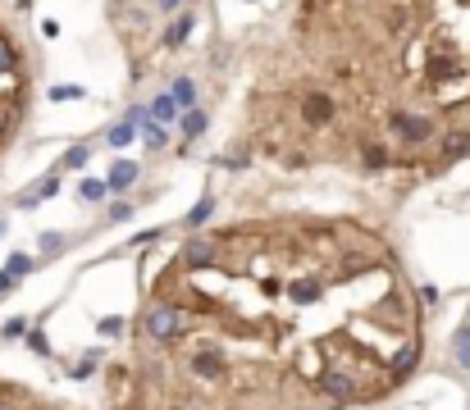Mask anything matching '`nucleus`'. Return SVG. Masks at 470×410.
<instances>
[{
    "label": "nucleus",
    "mask_w": 470,
    "mask_h": 410,
    "mask_svg": "<svg viewBox=\"0 0 470 410\" xmlns=\"http://www.w3.org/2000/svg\"><path fill=\"white\" fill-rule=\"evenodd\" d=\"M392 132H397L402 142H429V137H434V119H429V114L397 110V114H392Z\"/></svg>",
    "instance_id": "1"
},
{
    "label": "nucleus",
    "mask_w": 470,
    "mask_h": 410,
    "mask_svg": "<svg viewBox=\"0 0 470 410\" xmlns=\"http://www.w3.org/2000/svg\"><path fill=\"white\" fill-rule=\"evenodd\" d=\"M219 260V247L210 237H192L187 247H183V256H178V265L183 269H206V265H215Z\"/></svg>",
    "instance_id": "2"
},
{
    "label": "nucleus",
    "mask_w": 470,
    "mask_h": 410,
    "mask_svg": "<svg viewBox=\"0 0 470 410\" xmlns=\"http://www.w3.org/2000/svg\"><path fill=\"white\" fill-rule=\"evenodd\" d=\"M287 301H292V306H315V301L324 297V287H320V278H292L287 282Z\"/></svg>",
    "instance_id": "3"
},
{
    "label": "nucleus",
    "mask_w": 470,
    "mask_h": 410,
    "mask_svg": "<svg viewBox=\"0 0 470 410\" xmlns=\"http://www.w3.org/2000/svg\"><path fill=\"white\" fill-rule=\"evenodd\" d=\"M302 114H306V123H324V119H329V114H333V101H329V96H306V105H302Z\"/></svg>",
    "instance_id": "4"
},
{
    "label": "nucleus",
    "mask_w": 470,
    "mask_h": 410,
    "mask_svg": "<svg viewBox=\"0 0 470 410\" xmlns=\"http://www.w3.org/2000/svg\"><path fill=\"white\" fill-rule=\"evenodd\" d=\"M132 182H137V164H132V160H119V164L110 169V182H105V187L123 192V187H132Z\"/></svg>",
    "instance_id": "5"
},
{
    "label": "nucleus",
    "mask_w": 470,
    "mask_h": 410,
    "mask_svg": "<svg viewBox=\"0 0 470 410\" xmlns=\"http://www.w3.org/2000/svg\"><path fill=\"white\" fill-rule=\"evenodd\" d=\"M192 23H197V18H187V14L169 23V32H165V46H169V51H178V46H183L187 37H192Z\"/></svg>",
    "instance_id": "6"
},
{
    "label": "nucleus",
    "mask_w": 470,
    "mask_h": 410,
    "mask_svg": "<svg viewBox=\"0 0 470 410\" xmlns=\"http://www.w3.org/2000/svg\"><path fill=\"white\" fill-rule=\"evenodd\" d=\"M174 105L178 110H192V105H197V82H192V77H174Z\"/></svg>",
    "instance_id": "7"
},
{
    "label": "nucleus",
    "mask_w": 470,
    "mask_h": 410,
    "mask_svg": "<svg viewBox=\"0 0 470 410\" xmlns=\"http://www.w3.org/2000/svg\"><path fill=\"white\" fill-rule=\"evenodd\" d=\"M60 192V178H42L32 192H23V205H37V201H46V197H55Z\"/></svg>",
    "instance_id": "8"
},
{
    "label": "nucleus",
    "mask_w": 470,
    "mask_h": 410,
    "mask_svg": "<svg viewBox=\"0 0 470 410\" xmlns=\"http://www.w3.org/2000/svg\"><path fill=\"white\" fill-rule=\"evenodd\" d=\"M178 114V105H174V96H156V105H151V119L160 123V128H165L169 119H174Z\"/></svg>",
    "instance_id": "9"
},
{
    "label": "nucleus",
    "mask_w": 470,
    "mask_h": 410,
    "mask_svg": "<svg viewBox=\"0 0 470 410\" xmlns=\"http://www.w3.org/2000/svg\"><path fill=\"white\" fill-rule=\"evenodd\" d=\"M210 210H215V201H210V197H201L197 205H192V214H187V228H201V223L210 219Z\"/></svg>",
    "instance_id": "10"
},
{
    "label": "nucleus",
    "mask_w": 470,
    "mask_h": 410,
    "mask_svg": "<svg viewBox=\"0 0 470 410\" xmlns=\"http://www.w3.org/2000/svg\"><path fill=\"white\" fill-rule=\"evenodd\" d=\"M201 132H206V114H201V110H187V114H183V137H201Z\"/></svg>",
    "instance_id": "11"
},
{
    "label": "nucleus",
    "mask_w": 470,
    "mask_h": 410,
    "mask_svg": "<svg viewBox=\"0 0 470 410\" xmlns=\"http://www.w3.org/2000/svg\"><path fill=\"white\" fill-rule=\"evenodd\" d=\"M142 137H147V146H156V151L165 146V128H160L156 119H147V123H142Z\"/></svg>",
    "instance_id": "12"
},
{
    "label": "nucleus",
    "mask_w": 470,
    "mask_h": 410,
    "mask_svg": "<svg viewBox=\"0 0 470 410\" xmlns=\"http://www.w3.org/2000/svg\"><path fill=\"white\" fill-rule=\"evenodd\" d=\"M105 192H110V187H105L101 178H87V182H82V187H78V197H82V201H101Z\"/></svg>",
    "instance_id": "13"
},
{
    "label": "nucleus",
    "mask_w": 470,
    "mask_h": 410,
    "mask_svg": "<svg viewBox=\"0 0 470 410\" xmlns=\"http://www.w3.org/2000/svg\"><path fill=\"white\" fill-rule=\"evenodd\" d=\"M132 137H137V128H132V123H128V119H123V123H119V128H114V132H110V146H119V151H123V146H128V142H132Z\"/></svg>",
    "instance_id": "14"
},
{
    "label": "nucleus",
    "mask_w": 470,
    "mask_h": 410,
    "mask_svg": "<svg viewBox=\"0 0 470 410\" xmlns=\"http://www.w3.org/2000/svg\"><path fill=\"white\" fill-rule=\"evenodd\" d=\"M87 155H92L87 146H73V151L64 155V164H60V169H82V164H87Z\"/></svg>",
    "instance_id": "15"
},
{
    "label": "nucleus",
    "mask_w": 470,
    "mask_h": 410,
    "mask_svg": "<svg viewBox=\"0 0 470 410\" xmlns=\"http://www.w3.org/2000/svg\"><path fill=\"white\" fill-rule=\"evenodd\" d=\"M466 146H470V132H452V137H447V146H443V155H462Z\"/></svg>",
    "instance_id": "16"
},
{
    "label": "nucleus",
    "mask_w": 470,
    "mask_h": 410,
    "mask_svg": "<svg viewBox=\"0 0 470 410\" xmlns=\"http://www.w3.org/2000/svg\"><path fill=\"white\" fill-rule=\"evenodd\" d=\"M27 269H32V260H27V256H9V265H5L9 278H18V273H27Z\"/></svg>",
    "instance_id": "17"
},
{
    "label": "nucleus",
    "mask_w": 470,
    "mask_h": 410,
    "mask_svg": "<svg viewBox=\"0 0 470 410\" xmlns=\"http://www.w3.org/2000/svg\"><path fill=\"white\" fill-rule=\"evenodd\" d=\"M128 214H132V201H114L110 205V223H123Z\"/></svg>",
    "instance_id": "18"
},
{
    "label": "nucleus",
    "mask_w": 470,
    "mask_h": 410,
    "mask_svg": "<svg viewBox=\"0 0 470 410\" xmlns=\"http://www.w3.org/2000/svg\"><path fill=\"white\" fill-rule=\"evenodd\" d=\"M366 164H370V169H383V164H388V155H383L379 146H366Z\"/></svg>",
    "instance_id": "19"
},
{
    "label": "nucleus",
    "mask_w": 470,
    "mask_h": 410,
    "mask_svg": "<svg viewBox=\"0 0 470 410\" xmlns=\"http://www.w3.org/2000/svg\"><path fill=\"white\" fill-rule=\"evenodd\" d=\"M51 96H55V101H78L82 87H51Z\"/></svg>",
    "instance_id": "20"
},
{
    "label": "nucleus",
    "mask_w": 470,
    "mask_h": 410,
    "mask_svg": "<svg viewBox=\"0 0 470 410\" xmlns=\"http://www.w3.org/2000/svg\"><path fill=\"white\" fill-rule=\"evenodd\" d=\"M42 247H46V251H60V247H64V237H60V232H46Z\"/></svg>",
    "instance_id": "21"
},
{
    "label": "nucleus",
    "mask_w": 470,
    "mask_h": 410,
    "mask_svg": "<svg viewBox=\"0 0 470 410\" xmlns=\"http://www.w3.org/2000/svg\"><path fill=\"white\" fill-rule=\"evenodd\" d=\"M9 287H14V278H9V273L0 269V292H9Z\"/></svg>",
    "instance_id": "22"
},
{
    "label": "nucleus",
    "mask_w": 470,
    "mask_h": 410,
    "mask_svg": "<svg viewBox=\"0 0 470 410\" xmlns=\"http://www.w3.org/2000/svg\"><path fill=\"white\" fill-rule=\"evenodd\" d=\"M0 410H14V402H9V392L0 387Z\"/></svg>",
    "instance_id": "23"
},
{
    "label": "nucleus",
    "mask_w": 470,
    "mask_h": 410,
    "mask_svg": "<svg viewBox=\"0 0 470 410\" xmlns=\"http://www.w3.org/2000/svg\"><path fill=\"white\" fill-rule=\"evenodd\" d=\"M178 5H183V0H160V9H178Z\"/></svg>",
    "instance_id": "24"
}]
</instances>
